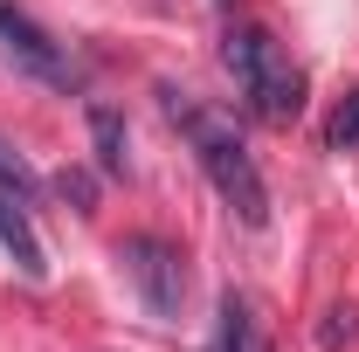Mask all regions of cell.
I'll return each mask as SVG.
<instances>
[{"label":"cell","mask_w":359,"mask_h":352,"mask_svg":"<svg viewBox=\"0 0 359 352\" xmlns=\"http://www.w3.org/2000/svg\"><path fill=\"white\" fill-rule=\"evenodd\" d=\"M166 97V118H180L187 132H194V145H201V166H208V180H215V194H222V208L242 228H263L269 221V187H263V173H256V159H249V145L228 132V125H215L187 90H159Z\"/></svg>","instance_id":"cell-1"},{"label":"cell","mask_w":359,"mask_h":352,"mask_svg":"<svg viewBox=\"0 0 359 352\" xmlns=\"http://www.w3.org/2000/svg\"><path fill=\"white\" fill-rule=\"evenodd\" d=\"M222 62H228L235 90L249 97V111H256L263 125H297V111H304V76L290 69V55H283V42H276L269 28H256V21L228 28Z\"/></svg>","instance_id":"cell-2"},{"label":"cell","mask_w":359,"mask_h":352,"mask_svg":"<svg viewBox=\"0 0 359 352\" xmlns=\"http://www.w3.org/2000/svg\"><path fill=\"white\" fill-rule=\"evenodd\" d=\"M118 263H125V276L138 283L145 311H152L159 325H173L180 304H187V263H180V249L166 235H125V242H118Z\"/></svg>","instance_id":"cell-3"},{"label":"cell","mask_w":359,"mask_h":352,"mask_svg":"<svg viewBox=\"0 0 359 352\" xmlns=\"http://www.w3.org/2000/svg\"><path fill=\"white\" fill-rule=\"evenodd\" d=\"M0 42H7V55L28 69V76H42V83H76V69H69V55L48 42L42 28L14 7V0H0Z\"/></svg>","instance_id":"cell-4"},{"label":"cell","mask_w":359,"mask_h":352,"mask_svg":"<svg viewBox=\"0 0 359 352\" xmlns=\"http://www.w3.org/2000/svg\"><path fill=\"white\" fill-rule=\"evenodd\" d=\"M215 352H269L263 325H256V304L242 290H222V311H215Z\"/></svg>","instance_id":"cell-5"},{"label":"cell","mask_w":359,"mask_h":352,"mask_svg":"<svg viewBox=\"0 0 359 352\" xmlns=\"http://www.w3.org/2000/svg\"><path fill=\"white\" fill-rule=\"evenodd\" d=\"M0 249L21 263V276H28V283H42V276H48L42 242H35V228H28V208H21V201H7V194H0Z\"/></svg>","instance_id":"cell-6"},{"label":"cell","mask_w":359,"mask_h":352,"mask_svg":"<svg viewBox=\"0 0 359 352\" xmlns=\"http://www.w3.org/2000/svg\"><path fill=\"white\" fill-rule=\"evenodd\" d=\"M90 152H97V173L125 180L132 173V152H125V118L111 104H90Z\"/></svg>","instance_id":"cell-7"},{"label":"cell","mask_w":359,"mask_h":352,"mask_svg":"<svg viewBox=\"0 0 359 352\" xmlns=\"http://www.w3.org/2000/svg\"><path fill=\"white\" fill-rule=\"evenodd\" d=\"M0 194H7V201H21V208H28V201L42 194V180L28 173V159H21V152H14L7 138H0Z\"/></svg>","instance_id":"cell-8"},{"label":"cell","mask_w":359,"mask_h":352,"mask_svg":"<svg viewBox=\"0 0 359 352\" xmlns=\"http://www.w3.org/2000/svg\"><path fill=\"white\" fill-rule=\"evenodd\" d=\"M325 145H332V152L359 145V90H346V97H339V111H332V125H325Z\"/></svg>","instance_id":"cell-9"},{"label":"cell","mask_w":359,"mask_h":352,"mask_svg":"<svg viewBox=\"0 0 359 352\" xmlns=\"http://www.w3.org/2000/svg\"><path fill=\"white\" fill-rule=\"evenodd\" d=\"M353 332H359V311H353V304H332V311H325V325H318V346H325V352H339L346 339H353Z\"/></svg>","instance_id":"cell-10"},{"label":"cell","mask_w":359,"mask_h":352,"mask_svg":"<svg viewBox=\"0 0 359 352\" xmlns=\"http://www.w3.org/2000/svg\"><path fill=\"white\" fill-rule=\"evenodd\" d=\"M55 187H62V201H76V215H90V208H97V180H90L83 166H62V173H55Z\"/></svg>","instance_id":"cell-11"}]
</instances>
